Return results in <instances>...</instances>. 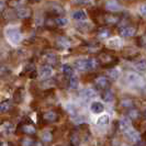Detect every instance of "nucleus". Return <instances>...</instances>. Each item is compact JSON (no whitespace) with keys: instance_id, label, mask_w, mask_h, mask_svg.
I'll return each mask as SVG.
<instances>
[{"instance_id":"35","label":"nucleus","mask_w":146,"mask_h":146,"mask_svg":"<svg viewBox=\"0 0 146 146\" xmlns=\"http://www.w3.org/2000/svg\"><path fill=\"white\" fill-rule=\"evenodd\" d=\"M121 104H122V107H123V108H125V109H127V110L132 109V108H133V106H134L133 102H132L131 100H129V99H127V100H126V99H125V100H122Z\"/></svg>"},{"instance_id":"1","label":"nucleus","mask_w":146,"mask_h":146,"mask_svg":"<svg viewBox=\"0 0 146 146\" xmlns=\"http://www.w3.org/2000/svg\"><path fill=\"white\" fill-rule=\"evenodd\" d=\"M17 133L22 134L24 136H35V134H36V126H35V124L32 121L24 120V121H22L21 123L18 125Z\"/></svg>"},{"instance_id":"22","label":"nucleus","mask_w":146,"mask_h":146,"mask_svg":"<svg viewBox=\"0 0 146 146\" xmlns=\"http://www.w3.org/2000/svg\"><path fill=\"white\" fill-rule=\"evenodd\" d=\"M119 126H120V130L123 132L127 131L129 129H131V121H130V119H122L119 122Z\"/></svg>"},{"instance_id":"32","label":"nucleus","mask_w":146,"mask_h":146,"mask_svg":"<svg viewBox=\"0 0 146 146\" xmlns=\"http://www.w3.org/2000/svg\"><path fill=\"white\" fill-rule=\"evenodd\" d=\"M108 123H109V115H107V114H103L97 120L98 125H107Z\"/></svg>"},{"instance_id":"9","label":"nucleus","mask_w":146,"mask_h":146,"mask_svg":"<svg viewBox=\"0 0 146 146\" xmlns=\"http://www.w3.org/2000/svg\"><path fill=\"white\" fill-rule=\"evenodd\" d=\"M95 86L98 90H101V91H104L107 89H109L110 87V80L104 77V76H100L98 78H96L95 80Z\"/></svg>"},{"instance_id":"16","label":"nucleus","mask_w":146,"mask_h":146,"mask_svg":"<svg viewBox=\"0 0 146 146\" xmlns=\"http://www.w3.org/2000/svg\"><path fill=\"white\" fill-rule=\"evenodd\" d=\"M125 135H126V137L130 139L131 142H134V143H136V142H139V134L137 131H135L134 129H129L127 131H125Z\"/></svg>"},{"instance_id":"2","label":"nucleus","mask_w":146,"mask_h":146,"mask_svg":"<svg viewBox=\"0 0 146 146\" xmlns=\"http://www.w3.org/2000/svg\"><path fill=\"white\" fill-rule=\"evenodd\" d=\"M98 62L103 67H110V66L117 64V58L109 52H101L98 56Z\"/></svg>"},{"instance_id":"38","label":"nucleus","mask_w":146,"mask_h":146,"mask_svg":"<svg viewBox=\"0 0 146 146\" xmlns=\"http://www.w3.org/2000/svg\"><path fill=\"white\" fill-rule=\"evenodd\" d=\"M139 15H142L143 18H146V3L142 5V6L139 7Z\"/></svg>"},{"instance_id":"15","label":"nucleus","mask_w":146,"mask_h":146,"mask_svg":"<svg viewBox=\"0 0 146 146\" xmlns=\"http://www.w3.org/2000/svg\"><path fill=\"white\" fill-rule=\"evenodd\" d=\"M55 44H56V46H57L58 48L65 50V48L70 46V41L65 36H59L58 38L55 41Z\"/></svg>"},{"instance_id":"36","label":"nucleus","mask_w":146,"mask_h":146,"mask_svg":"<svg viewBox=\"0 0 146 146\" xmlns=\"http://www.w3.org/2000/svg\"><path fill=\"white\" fill-rule=\"evenodd\" d=\"M109 45L111 46V47H120L121 42H120L119 38H112V40H110L109 41Z\"/></svg>"},{"instance_id":"31","label":"nucleus","mask_w":146,"mask_h":146,"mask_svg":"<svg viewBox=\"0 0 146 146\" xmlns=\"http://www.w3.org/2000/svg\"><path fill=\"white\" fill-rule=\"evenodd\" d=\"M135 67L141 70V72H144L146 70V59H139L135 63Z\"/></svg>"},{"instance_id":"21","label":"nucleus","mask_w":146,"mask_h":146,"mask_svg":"<svg viewBox=\"0 0 146 146\" xmlns=\"http://www.w3.org/2000/svg\"><path fill=\"white\" fill-rule=\"evenodd\" d=\"M101 98L103 99V101L110 102V101H112L114 99V95H113V92L110 89H107V90H104V91L101 92Z\"/></svg>"},{"instance_id":"37","label":"nucleus","mask_w":146,"mask_h":146,"mask_svg":"<svg viewBox=\"0 0 146 146\" xmlns=\"http://www.w3.org/2000/svg\"><path fill=\"white\" fill-rule=\"evenodd\" d=\"M109 76L110 78H112V79H117V77H119V72H117V69H110Z\"/></svg>"},{"instance_id":"28","label":"nucleus","mask_w":146,"mask_h":146,"mask_svg":"<svg viewBox=\"0 0 146 146\" xmlns=\"http://www.w3.org/2000/svg\"><path fill=\"white\" fill-rule=\"evenodd\" d=\"M41 139H42L43 143L48 144V143H51L52 141H53V135H52V133L50 131L43 132L42 135H41Z\"/></svg>"},{"instance_id":"26","label":"nucleus","mask_w":146,"mask_h":146,"mask_svg":"<svg viewBox=\"0 0 146 146\" xmlns=\"http://www.w3.org/2000/svg\"><path fill=\"white\" fill-rule=\"evenodd\" d=\"M62 72H63V75L65 76V77H69V78H72L74 76V69L72 66L69 65H64L62 67Z\"/></svg>"},{"instance_id":"18","label":"nucleus","mask_w":146,"mask_h":146,"mask_svg":"<svg viewBox=\"0 0 146 146\" xmlns=\"http://www.w3.org/2000/svg\"><path fill=\"white\" fill-rule=\"evenodd\" d=\"M12 109V103L10 100H5L2 102H0V113L1 114H6L8 112H10Z\"/></svg>"},{"instance_id":"11","label":"nucleus","mask_w":146,"mask_h":146,"mask_svg":"<svg viewBox=\"0 0 146 146\" xmlns=\"http://www.w3.org/2000/svg\"><path fill=\"white\" fill-rule=\"evenodd\" d=\"M64 9L58 6V5H53L50 9H48V12L47 15L52 17V18H57V17H60L62 15H64Z\"/></svg>"},{"instance_id":"40","label":"nucleus","mask_w":146,"mask_h":146,"mask_svg":"<svg viewBox=\"0 0 146 146\" xmlns=\"http://www.w3.org/2000/svg\"><path fill=\"white\" fill-rule=\"evenodd\" d=\"M3 8H5V6H3V2H1V1H0V13L3 11Z\"/></svg>"},{"instance_id":"25","label":"nucleus","mask_w":146,"mask_h":146,"mask_svg":"<svg viewBox=\"0 0 146 146\" xmlns=\"http://www.w3.org/2000/svg\"><path fill=\"white\" fill-rule=\"evenodd\" d=\"M81 96H82V98H84L85 100H89V99L95 98L96 92H95V90H92V89H85V90L81 92Z\"/></svg>"},{"instance_id":"6","label":"nucleus","mask_w":146,"mask_h":146,"mask_svg":"<svg viewBox=\"0 0 146 146\" xmlns=\"http://www.w3.org/2000/svg\"><path fill=\"white\" fill-rule=\"evenodd\" d=\"M42 121L46 124H50V123H54L56 121H58L59 115L58 113L55 111V110H48V111H45L42 113Z\"/></svg>"},{"instance_id":"12","label":"nucleus","mask_w":146,"mask_h":146,"mask_svg":"<svg viewBox=\"0 0 146 146\" xmlns=\"http://www.w3.org/2000/svg\"><path fill=\"white\" fill-rule=\"evenodd\" d=\"M52 74H53V67L50 65H43L41 68H40V76H41V78H43V79H47V78H50L52 76Z\"/></svg>"},{"instance_id":"3","label":"nucleus","mask_w":146,"mask_h":146,"mask_svg":"<svg viewBox=\"0 0 146 146\" xmlns=\"http://www.w3.org/2000/svg\"><path fill=\"white\" fill-rule=\"evenodd\" d=\"M125 81L134 87H143L145 86V79L136 73H127L125 75Z\"/></svg>"},{"instance_id":"33","label":"nucleus","mask_w":146,"mask_h":146,"mask_svg":"<svg viewBox=\"0 0 146 146\" xmlns=\"http://www.w3.org/2000/svg\"><path fill=\"white\" fill-rule=\"evenodd\" d=\"M90 29H91V25L89 23H86V22H84V23L78 25V30L81 31V32H88V31H90Z\"/></svg>"},{"instance_id":"23","label":"nucleus","mask_w":146,"mask_h":146,"mask_svg":"<svg viewBox=\"0 0 146 146\" xmlns=\"http://www.w3.org/2000/svg\"><path fill=\"white\" fill-rule=\"evenodd\" d=\"M35 73H36V69H35V66L33 64H29L28 66H25V68L23 70V74H27L30 77H34Z\"/></svg>"},{"instance_id":"20","label":"nucleus","mask_w":146,"mask_h":146,"mask_svg":"<svg viewBox=\"0 0 146 146\" xmlns=\"http://www.w3.org/2000/svg\"><path fill=\"white\" fill-rule=\"evenodd\" d=\"M24 89H17V91L15 92V95H13V100H15V102L17 103H21L23 100H24Z\"/></svg>"},{"instance_id":"17","label":"nucleus","mask_w":146,"mask_h":146,"mask_svg":"<svg viewBox=\"0 0 146 146\" xmlns=\"http://www.w3.org/2000/svg\"><path fill=\"white\" fill-rule=\"evenodd\" d=\"M20 146H36V139L33 136H23L20 139Z\"/></svg>"},{"instance_id":"8","label":"nucleus","mask_w":146,"mask_h":146,"mask_svg":"<svg viewBox=\"0 0 146 146\" xmlns=\"http://www.w3.org/2000/svg\"><path fill=\"white\" fill-rule=\"evenodd\" d=\"M69 141H70V145L72 146L80 145L81 141H82V133L80 132L79 129H75L72 131L70 136H69Z\"/></svg>"},{"instance_id":"14","label":"nucleus","mask_w":146,"mask_h":146,"mask_svg":"<svg viewBox=\"0 0 146 146\" xmlns=\"http://www.w3.org/2000/svg\"><path fill=\"white\" fill-rule=\"evenodd\" d=\"M13 129V124L9 121H5L0 124V133L3 134V135H9Z\"/></svg>"},{"instance_id":"27","label":"nucleus","mask_w":146,"mask_h":146,"mask_svg":"<svg viewBox=\"0 0 146 146\" xmlns=\"http://www.w3.org/2000/svg\"><path fill=\"white\" fill-rule=\"evenodd\" d=\"M106 8H107L108 11H110L111 13H113V12H115V11H117L120 9V6L117 5L115 1H109V2H107Z\"/></svg>"},{"instance_id":"41","label":"nucleus","mask_w":146,"mask_h":146,"mask_svg":"<svg viewBox=\"0 0 146 146\" xmlns=\"http://www.w3.org/2000/svg\"><path fill=\"white\" fill-rule=\"evenodd\" d=\"M144 115H145V117H146V109H145V111H144Z\"/></svg>"},{"instance_id":"5","label":"nucleus","mask_w":146,"mask_h":146,"mask_svg":"<svg viewBox=\"0 0 146 146\" xmlns=\"http://www.w3.org/2000/svg\"><path fill=\"white\" fill-rule=\"evenodd\" d=\"M95 60L91 58H82L75 62V67L80 72H88L95 68Z\"/></svg>"},{"instance_id":"19","label":"nucleus","mask_w":146,"mask_h":146,"mask_svg":"<svg viewBox=\"0 0 146 146\" xmlns=\"http://www.w3.org/2000/svg\"><path fill=\"white\" fill-rule=\"evenodd\" d=\"M90 109H91V112H92V113L99 114V113H102L103 111H104V107H103V104L101 102H97V101H96V102L91 103Z\"/></svg>"},{"instance_id":"29","label":"nucleus","mask_w":146,"mask_h":146,"mask_svg":"<svg viewBox=\"0 0 146 146\" xmlns=\"http://www.w3.org/2000/svg\"><path fill=\"white\" fill-rule=\"evenodd\" d=\"M98 36L100 38H107L110 36V30L107 28H101L98 31Z\"/></svg>"},{"instance_id":"10","label":"nucleus","mask_w":146,"mask_h":146,"mask_svg":"<svg viewBox=\"0 0 146 146\" xmlns=\"http://www.w3.org/2000/svg\"><path fill=\"white\" fill-rule=\"evenodd\" d=\"M15 15H17V18H19V19H21V20H27V19H30V18H31V15H32V10H31V8H29V7H20L17 9Z\"/></svg>"},{"instance_id":"24","label":"nucleus","mask_w":146,"mask_h":146,"mask_svg":"<svg viewBox=\"0 0 146 146\" xmlns=\"http://www.w3.org/2000/svg\"><path fill=\"white\" fill-rule=\"evenodd\" d=\"M73 18L75 20H77V21H81V22H85V20L87 19V15L85 13V11H76V12H74L73 13Z\"/></svg>"},{"instance_id":"39","label":"nucleus","mask_w":146,"mask_h":146,"mask_svg":"<svg viewBox=\"0 0 146 146\" xmlns=\"http://www.w3.org/2000/svg\"><path fill=\"white\" fill-rule=\"evenodd\" d=\"M76 3L79 6H88L90 5V0H76Z\"/></svg>"},{"instance_id":"30","label":"nucleus","mask_w":146,"mask_h":146,"mask_svg":"<svg viewBox=\"0 0 146 146\" xmlns=\"http://www.w3.org/2000/svg\"><path fill=\"white\" fill-rule=\"evenodd\" d=\"M127 115H129V119H130V120H135V119H137V117H139V112L136 109L132 108V109L129 110Z\"/></svg>"},{"instance_id":"7","label":"nucleus","mask_w":146,"mask_h":146,"mask_svg":"<svg viewBox=\"0 0 146 146\" xmlns=\"http://www.w3.org/2000/svg\"><path fill=\"white\" fill-rule=\"evenodd\" d=\"M119 33L123 37H131L136 34V28L131 24H122L119 27Z\"/></svg>"},{"instance_id":"4","label":"nucleus","mask_w":146,"mask_h":146,"mask_svg":"<svg viewBox=\"0 0 146 146\" xmlns=\"http://www.w3.org/2000/svg\"><path fill=\"white\" fill-rule=\"evenodd\" d=\"M6 36L12 44H19L23 40L21 31L18 28H8L6 30Z\"/></svg>"},{"instance_id":"34","label":"nucleus","mask_w":146,"mask_h":146,"mask_svg":"<svg viewBox=\"0 0 146 146\" xmlns=\"http://www.w3.org/2000/svg\"><path fill=\"white\" fill-rule=\"evenodd\" d=\"M78 78L77 77H75L73 76L72 78H69V87L72 88V89H76V88L78 87Z\"/></svg>"},{"instance_id":"13","label":"nucleus","mask_w":146,"mask_h":146,"mask_svg":"<svg viewBox=\"0 0 146 146\" xmlns=\"http://www.w3.org/2000/svg\"><path fill=\"white\" fill-rule=\"evenodd\" d=\"M43 58L45 60V63H46V65L53 66V65H56L58 63V57L54 53H46L43 56Z\"/></svg>"}]
</instances>
